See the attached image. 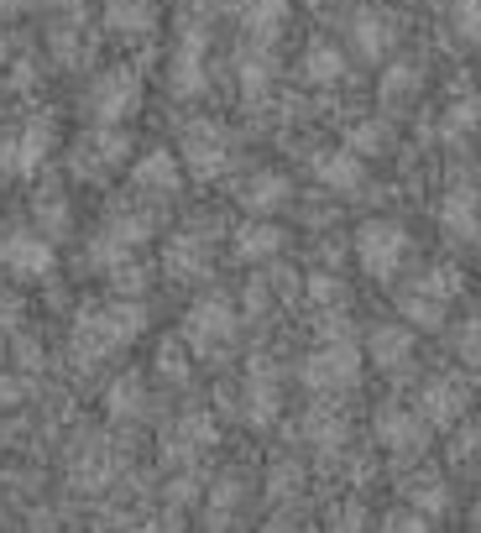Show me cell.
Masks as SVG:
<instances>
[{"label": "cell", "instance_id": "cell-51", "mask_svg": "<svg viewBox=\"0 0 481 533\" xmlns=\"http://www.w3.org/2000/svg\"><path fill=\"white\" fill-rule=\"evenodd\" d=\"M37 6V0H0V21H16V16H27Z\"/></svg>", "mask_w": 481, "mask_h": 533}, {"label": "cell", "instance_id": "cell-18", "mask_svg": "<svg viewBox=\"0 0 481 533\" xmlns=\"http://www.w3.org/2000/svg\"><path fill=\"white\" fill-rule=\"evenodd\" d=\"M210 445H215V419H210V413H183V419L168 429L163 460H168V466H173V460L183 466V460H194L199 450H210Z\"/></svg>", "mask_w": 481, "mask_h": 533}, {"label": "cell", "instance_id": "cell-8", "mask_svg": "<svg viewBox=\"0 0 481 533\" xmlns=\"http://www.w3.org/2000/svg\"><path fill=\"white\" fill-rule=\"evenodd\" d=\"M48 147H53V121L48 115H32V121H21L16 131H6V142H0V168L11 178H32L42 162H48Z\"/></svg>", "mask_w": 481, "mask_h": 533}, {"label": "cell", "instance_id": "cell-48", "mask_svg": "<svg viewBox=\"0 0 481 533\" xmlns=\"http://www.w3.org/2000/svg\"><path fill=\"white\" fill-rule=\"evenodd\" d=\"M21 398H27V382H21V377H11V372H0V413L21 408Z\"/></svg>", "mask_w": 481, "mask_h": 533}, {"label": "cell", "instance_id": "cell-2", "mask_svg": "<svg viewBox=\"0 0 481 533\" xmlns=\"http://www.w3.org/2000/svg\"><path fill=\"white\" fill-rule=\"evenodd\" d=\"M304 387L314 398H335V392H351L361 382V351L351 345V335H319V345L304 356L299 366Z\"/></svg>", "mask_w": 481, "mask_h": 533}, {"label": "cell", "instance_id": "cell-1", "mask_svg": "<svg viewBox=\"0 0 481 533\" xmlns=\"http://www.w3.org/2000/svg\"><path fill=\"white\" fill-rule=\"evenodd\" d=\"M142 330H147L142 298H116V304H100V309H79V314H74V330H68V351H74L79 366H89V361L116 356L121 345H131Z\"/></svg>", "mask_w": 481, "mask_h": 533}, {"label": "cell", "instance_id": "cell-9", "mask_svg": "<svg viewBox=\"0 0 481 533\" xmlns=\"http://www.w3.org/2000/svg\"><path fill=\"white\" fill-rule=\"evenodd\" d=\"M377 445L387 450V460H414L429 450V424L408 408H382L377 413Z\"/></svg>", "mask_w": 481, "mask_h": 533}, {"label": "cell", "instance_id": "cell-34", "mask_svg": "<svg viewBox=\"0 0 481 533\" xmlns=\"http://www.w3.org/2000/svg\"><path fill=\"white\" fill-rule=\"evenodd\" d=\"M414 89H419V68H414V63H387V74H382V84H377L382 105L414 100Z\"/></svg>", "mask_w": 481, "mask_h": 533}, {"label": "cell", "instance_id": "cell-15", "mask_svg": "<svg viewBox=\"0 0 481 533\" xmlns=\"http://www.w3.org/2000/svg\"><path fill=\"white\" fill-rule=\"evenodd\" d=\"M314 178H319V189H330V194H361L366 189V157H356L340 142V147L314 157Z\"/></svg>", "mask_w": 481, "mask_h": 533}, {"label": "cell", "instance_id": "cell-39", "mask_svg": "<svg viewBox=\"0 0 481 533\" xmlns=\"http://www.w3.org/2000/svg\"><path fill=\"white\" fill-rule=\"evenodd\" d=\"M304 293H309V304L325 309V314L346 304V283H340V277H330V272H314L309 283H304Z\"/></svg>", "mask_w": 481, "mask_h": 533}, {"label": "cell", "instance_id": "cell-5", "mask_svg": "<svg viewBox=\"0 0 481 533\" xmlns=\"http://www.w3.org/2000/svg\"><path fill=\"white\" fill-rule=\"evenodd\" d=\"M356 262H361L366 277H377V283L398 277L403 262H408V230L398 220H361V230H356Z\"/></svg>", "mask_w": 481, "mask_h": 533}, {"label": "cell", "instance_id": "cell-24", "mask_svg": "<svg viewBox=\"0 0 481 533\" xmlns=\"http://www.w3.org/2000/svg\"><path fill=\"white\" fill-rule=\"evenodd\" d=\"M105 27L116 37H147L157 27L152 0H105Z\"/></svg>", "mask_w": 481, "mask_h": 533}, {"label": "cell", "instance_id": "cell-10", "mask_svg": "<svg viewBox=\"0 0 481 533\" xmlns=\"http://www.w3.org/2000/svg\"><path fill=\"white\" fill-rule=\"evenodd\" d=\"M466 408H471V392L461 377H429L419 392V419L429 429H455L466 419Z\"/></svg>", "mask_w": 481, "mask_h": 533}, {"label": "cell", "instance_id": "cell-30", "mask_svg": "<svg viewBox=\"0 0 481 533\" xmlns=\"http://www.w3.org/2000/svg\"><path fill=\"white\" fill-rule=\"evenodd\" d=\"M204 267H210V251H204L199 236L183 230V236L168 246V272H173V277H204Z\"/></svg>", "mask_w": 481, "mask_h": 533}, {"label": "cell", "instance_id": "cell-47", "mask_svg": "<svg viewBox=\"0 0 481 533\" xmlns=\"http://www.w3.org/2000/svg\"><path fill=\"white\" fill-rule=\"evenodd\" d=\"M434 518H424L419 507H398V513H387V523L382 528H393V533H424Z\"/></svg>", "mask_w": 481, "mask_h": 533}, {"label": "cell", "instance_id": "cell-45", "mask_svg": "<svg viewBox=\"0 0 481 533\" xmlns=\"http://www.w3.org/2000/svg\"><path fill=\"white\" fill-rule=\"evenodd\" d=\"M293 486H299V466H293V460H278V466H272V476H267V497H293Z\"/></svg>", "mask_w": 481, "mask_h": 533}, {"label": "cell", "instance_id": "cell-55", "mask_svg": "<svg viewBox=\"0 0 481 533\" xmlns=\"http://www.w3.org/2000/svg\"><path fill=\"white\" fill-rule=\"evenodd\" d=\"M48 6H53V11H68V16H74V21L84 16V0H48Z\"/></svg>", "mask_w": 481, "mask_h": 533}, {"label": "cell", "instance_id": "cell-56", "mask_svg": "<svg viewBox=\"0 0 481 533\" xmlns=\"http://www.w3.org/2000/svg\"><path fill=\"white\" fill-rule=\"evenodd\" d=\"M304 6H314V11H325V6H330V0H304Z\"/></svg>", "mask_w": 481, "mask_h": 533}, {"label": "cell", "instance_id": "cell-4", "mask_svg": "<svg viewBox=\"0 0 481 533\" xmlns=\"http://www.w3.org/2000/svg\"><path fill=\"white\" fill-rule=\"evenodd\" d=\"M231 157H236V142H231V131H225L220 121H189L178 136V162H183V173L199 178V183H215L225 168H231Z\"/></svg>", "mask_w": 481, "mask_h": 533}, {"label": "cell", "instance_id": "cell-35", "mask_svg": "<svg viewBox=\"0 0 481 533\" xmlns=\"http://www.w3.org/2000/svg\"><path fill=\"white\" fill-rule=\"evenodd\" d=\"M450 37L481 48V0H450Z\"/></svg>", "mask_w": 481, "mask_h": 533}, {"label": "cell", "instance_id": "cell-28", "mask_svg": "<svg viewBox=\"0 0 481 533\" xmlns=\"http://www.w3.org/2000/svg\"><path fill=\"white\" fill-rule=\"evenodd\" d=\"M236 16L251 37H272L288 21V0H236Z\"/></svg>", "mask_w": 481, "mask_h": 533}, {"label": "cell", "instance_id": "cell-38", "mask_svg": "<svg viewBox=\"0 0 481 533\" xmlns=\"http://www.w3.org/2000/svg\"><path fill=\"white\" fill-rule=\"evenodd\" d=\"M236 79H241L246 95L257 100L262 89L272 84V58H267V53H241V63H236Z\"/></svg>", "mask_w": 481, "mask_h": 533}, {"label": "cell", "instance_id": "cell-36", "mask_svg": "<svg viewBox=\"0 0 481 533\" xmlns=\"http://www.w3.org/2000/svg\"><path fill=\"white\" fill-rule=\"evenodd\" d=\"M48 48H53L58 68H79V58H84V32H79V21H63V27H53Z\"/></svg>", "mask_w": 481, "mask_h": 533}, {"label": "cell", "instance_id": "cell-37", "mask_svg": "<svg viewBox=\"0 0 481 533\" xmlns=\"http://www.w3.org/2000/svg\"><path fill=\"white\" fill-rule=\"evenodd\" d=\"M32 210H37V230H53V241L68 230V220H74V210H68V199H63V194H53V189H48V194H37Z\"/></svg>", "mask_w": 481, "mask_h": 533}, {"label": "cell", "instance_id": "cell-17", "mask_svg": "<svg viewBox=\"0 0 481 533\" xmlns=\"http://www.w3.org/2000/svg\"><path fill=\"white\" fill-rule=\"evenodd\" d=\"M183 162H178V152H168V147H152L147 157H136V168H131V183L142 194H152V199H168V194H178V173Z\"/></svg>", "mask_w": 481, "mask_h": 533}, {"label": "cell", "instance_id": "cell-27", "mask_svg": "<svg viewBox=\"0 0 481 533\" xmlns=\"http://www.w3.org/2000/svg\"><path fill=\"white\" fill-rule=\"evenodd\" d=\"M110 476H116V460H110L105 445H84V450L74 455V466H68V481H74L79 492H100Z\"/></svg>", "mask_w": 481, "mask_h": 533}, {"label": "cell", "instance_id": "cell-46", "mask_svg": "<svg viewBox=\"0 0 481 533\" xmlns=\"http://www.w3.org/2000/svg\"><path fill=\"white\" fill-rule=\"evenodd\" d=\"M450 460H455V466H471V460H481V429H461V434H455Z\"/></svg>", "mask_w": 481, "mask_h": 533}, {"label": "cell", "instance_id": "cell-50", "mask_svg": "<svg viewBox=\"0 0 481 533\" xmlns=\"http://www.w3.org/2000/svg\"><path fill=\"white\" fill-rule=\"evenodd\" d=\"M16 361L27 366V372H37V366H42V345L37 340H16Z\"/></svg>", "mask_w": 481, "mask_h": 533}, {"label": "cell", "instance_id": "cell-19", "mask_svg": "<svg viewBox=\"0 0 481 533\" xmlns=\"http://www.w3.org/2000/svg\"><path fill=\"white\" fill-rule=\"evenodd\" d=\"M366 356H372L382 372L408 366V356H414V324H377V330L366 335Z\"/></svg>", "mask_w": 481, "mask_h": 533}, {"label": "cell", "instance_id": "cell-29", "mask_svg": "<svg viewBox=\"0 0 481 533\" xmlns=\"http://www.w3.org/2000/svg\"><path fill=\"white\" fill-rule=\"evenodd\" d=\"M398 309H403V324H414V330H440V324H445V304L434 293H424L419 283L403 293Z\"/></svg>", "mask_w": 481, "mask_h": 533}, {"label": "cell", "instance_id": "cell-16", "mask_svg": "<svg viewBox=\"0 0 481 533\" xmlns=\"http://www.w3.org/2000/svg\"><path fill=\"white\" fill-rule=\"evenodd\" d=\"M241 413H246V424L251 429H267L272 419H278V408H283V398H278V377H272V366H262V361H251V377H246V392H241Z\"/></svg>", "mask_w": 481, "mask_h": 533}, {"label": "cell", "instance_id": "cell-3", "mask_svg": "<svg viewBox=\"0 0 481 533\" xmlns=\"http://www.w3.org/2000/svg\"><path fill=\"white\" fill-rule=\"evenodd\" d=\"M236 330H241V314H236L231 298H220V293H204L199 304L183 314V345L204 361H220L225 351H231Z\"/></svg>", "mask_w": 481, "mask_h": 533}, {"label": "cell", "instance_id": "cell-6", "mask_svg": "<svg viewBox=\"0 0 481 533\" xmlns=\"http://www.w3.org/2000/svg\"><path fill=\"white\" fill-rule=\"evenodd\" d=\"M136 105H142V79H136V68H105L84 95L89 121H100V126H121L126 115H136Z\"/></svg>", "mask_w": 481, "mask_h": 533}, {"label": "cell", "instance_id": "cell-44", "mask_svg": "<svg viewBox=\"0 0 481 533\" xmlns=\"http://www.w3.org/2000/svg\"><path fill=\"white\" fill-rule=\"evenodd\" d=\"M455 356H461V361H481V319H466L461 324V330H455Z\"/></svg>", "mask_w": 481, "mask_h": 533}, {"label": "cell", "instance_id": "cell-32", "mask_svg": "<svg viewBox=\"0 0 481 533\" xmlns=\"http://www.w3.org/2000/svg\"><path fill=\"white\" fill-rule=\"evenodd\" d=\"M152 225H157L152 210H116V215L105 220V230H110L121 246H142V241L152 236Z\"/></svg>", "mask_w": 481, "mask_h": 533}, {"label": "cell", "instance_id": "cell-26", "mask_svg": "<svg viewBox=\"0 0 481 533\" xmlns=\"http://www.w3.org/2000/svg\"><path fill=\"white\" fill-rule=\"evenodd\" d=\"M403 497H408V507H419L424 518H445V507H450V486H445V476L419 471V476H408V481H403Z\"/></svg>", "mask_w": 481, "mask_h": 533}, {"label": "cell", "instance_id": "cell-41", "mask_svg": "<svg viewBox=\"0 0 481 533\" xmlns=\"http://www.w3.org/2000/svg\"><path fill=\"white\" fill-rule=\"evenodd\" d=\"M157 372L168 382H189V345L183 340H163L157 345Z\"/></svg>", "mask_w": 481, "mask_h": 533}, {"label": "cell", "instance_id": "cell-31", "mask_svg": "<svg viewBox=\"0 0 481 533\" xmlns=\"http://www.w3.org/2000/svg\"><path fill=\"white\" fill-rule=\"evenodd\" d=\"M346 147L356 157H382L387 147H393V126L387 121H356V126H346Z\"/></svg>", "mask_w": 481, "mask_h": 533}, {"label": "cell", "instance_id": "cell-21", "mask_svg": "<svg viewBox=\"0 0 481 533\" xmlns=\"http://www.w3.org/2000/svg\"><path fill=\"white\" fill-rule=\"evenodd\" d=\"M398 42V21L393 16H382V11H361L351 21V48L361 58H387V48Z\"/></svg>", "mask_w": 481, "mask_h": 533}, {"label": "cell", "instance_id": "cell-54", "mask_svg": "<svg viewBox=\"0 0 481 533\" xmlns=\"http://www.w3.org/2000/svg\"><path fill=\"white\" fill-rule=\"evenodd\" d=\"M194 497V486H189V476H183V481H173L168 486V502H189Z\"/></svg>", "mask_w": 481, "mask_h": 533}, {"label": "cell", "instance_id": "cell-12", "mask_svg": "<svg viewBox=\"0 0 481 533\" xmlns=\"http://www.w3.org/2000/svg\"><path fill=\"white\" fill-rule=\"evenodd\" d=\"M236 204H241L246 215H278V210H288V204H293V183L278 168H257V173L241 178Z\"/></svg>", "mask_w": 481, "mask_h": 533}, {"label": "cell", "instance_id": "cell-22", "mask_svg": "<svg viewBox=\"0 0 481 533\" xmlns=\"http://www.w3.org/2000/svg\"><path fill=\"white\" fill-rule=\"evenodd\" d=\"M299 74H304V84H314V89L340 84V79H346V48H335V42H309Z\"/></svg>", "mask_w": 481, "mask_h": 533}, {"label": "cell", "instance_id": "cell-33", "mask_svg": "<svg viewBox=\"0 0 481 533\" xmlns=\"http://www.w3.org/2000/svg\"><path fill=\"white\" fill-rule=\"evenodd\" d=\"M445 142H466L471 131H481V100L476 95H461L450 110H445Z\"/></svg>", "mask_w": 481, "mask_h": 533}, {"label": "cell", "instance_id": "cell-43", "mask_svg": "<svg viewBox=\"0 0 481 533\" xmlns=\"http://www.w3.org/2000/svg\"><path fill=\"white\" fill-rule=\"evenodd\" d=\"M419 288H424V293H434L440 304H450V298H461L466 277L455 272V267H434V272H424V277H419Z\"/></svg>", "mask_w": 481, "mask_h": 533}, {"label": "cell", "instance_id": "cell-25", "mask_svg": "<svg viewBox=\"0 0 481 533\" xmlns=\"http://www.w3.org/2000/svg\"><path fill=\"white\" fill-rule=\"evenodd\" d=\"M299 434L309 439L314 450H340V445H346V419H340L330 403H314V408H304Z\"/></svg>", "mask_w": 481, "mask_h": 533}, {"label": "cell", "instance_id": "cell-49", "mask_svg": "<svg viewBox=\"0 0 481 533\" xmlns=\"http://www.w3.org/2000/svg\"><path fill=\"white\" fill-rule=\"evenodd\" d=\"M110 277H116V288H121V293H142V288H147V272H142V267H131V262H121Z\"/></svg>", "mask_w": 481, "mask_h": 533}, {"label": "cell", "instance_id": "cell-52", "mask_svg": "<svg viewBox=\"0 0 481 533\" xmlns=\"http://www.w3.org/2000/svg\"><path fill=\"white\" fill-rule=\"evenodd\" d=\"M335 528H366V523H361V507H356V502L340 507V513H335Z\"/></svg>", "mask_w": 481, "mask_h": 533}, {"label": "cell", "instance_id": "cell-23", "mask_svg": "<svg viewBox=\"0 0 481 533\" xmlns=\"http://www.w3.org/2000/svg\"><path fill=\"white\" fill-rule=\"evenodd\" d=\"M105 413H110L116 424L142 419V413H147V382L136 377V372H121L116 382L105 387Z\"/></svg>", "mask_w": 481, "mask_h": 533}, {"label": "cell", "instance_id": "cell-53", "mask_svg": "<svg viewBox=\"0 0 481 533\" xmlns=\"http://www.w3.org/2000/svg\"><path fill=\"white\" fill-rule=\"evenodd\" d=\"M16 319H21V304H16V298H0V330H6V324L16 330Z\"/></svg>", "mask_w": 481, "mask_h": 533}, {"label": "cell", "instance_id": "cell-40", "mask_svg": "<svg viewBox=\"0 0 481 533\" xmlns=\"http://www.w3.org/2000/svg\"><path fill=\"white\" fill-rule=\"evenodd\" d=\"M126 251H131V246H121L110 230H100V236L89 241V267H95V272H116V267L126 262Z\"/></svg>", "mask_w": 481, "mask_h": 533}, {"label": "cell", "instance_id": "cell-7", "mask_svg": "<svg viewBox=\"0 0 481 533\" xmlns=\"http://www.w3.org/2000/svg\"><path fill=\"white\" fill-rule=\"evenodd\" d=\"M126 152H131V136H126L121 126H100V121H95V131L79 136V147H74V157H68V168H74V178H110V173L126 162Z\"/></svg>", "mask_w": 481, "mask_h": 533}, {"label": "cell", "instance_id": "cell-20", "mask_svg": "<svg viewBox=\"0 0 481 533\" xmlns=\"http://www.w3.org/2000/svg\"><path fill=\"white\" fill-rule=\"evenodd\" d=\"M231 251H236V262H267V257H278V251H283V230L272 225V215H251L236 230Z\"/></svg>", "mask_w": 481, "mask_h": 533}, {"label": "cell", "instance_id": "cell-13", "mask_svg": "<svg viewBox=\"0 0 481 533\" xmlns=\"http://www.w3.org/2000/svg\"><path fill=\"white\" fill-rule=\"evenodd\" d=\"M434 215H440L450 241H461V246L481 241V194L471 189V183H455V189L440 199V210H434Z\"/></svg>", "mask_w": 481, "mask_h": 533}, {"label": "cell", "instance_id": "cell-11", "mask_svg": "<svg viewBox=\"0 0 481 533\" xmlns=\"http://www.w3.org/2000/svg\"><path fill=\"white\" fill-rule=\"evenodd\" d=\"M0 267L11 277H48L53 272V241L32 236V230H11V236H0Z\"/></svg>", "mask_w": 481, "mask_h": 533}, {"label": "cell", "instance_id": "cell-14", "mask_svg": "<svg viewBox=\"0 0 481 533\" xmlns=\"http://www.w3.org/2000/svg\"><path fill=\"white\" fill-rule=\"evenodd\" d=\"M168 84H173L178 100H199L204 89H210V74H204V32H199V27H189V32H183V42L173 48V74H168Z\"/></svg>", "mask_w": 481, "mask_h": 533}, {"label": "cell", "instance_id": "cell-42", "mask_svg": "<svg viewBox=\"0 0 481 533\" xmlns=\"http://www.w3.org/2000/svg\"><path fill=\"white\" fill-rule=\"evenodd\" d=\"M236 502H241V481H236V476H225L215 492H210V528H225V523H231Z\"/></svg>", "mask_w": 481, "mask_h": 533}]
</instances>
